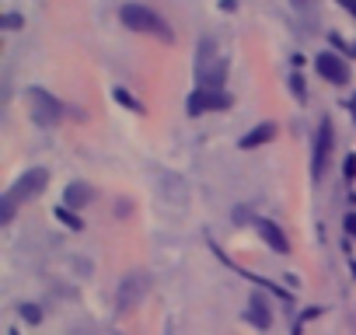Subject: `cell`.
Masks as SVG:
<instances>
[{"label": "cell", "mask_w": 356, "mask_h": 335, "mask_svg": "<svg viewBox=\"0 0 356 335\" xmlns=\"http://www.w3.org/2000/svg\"><path fill=\"white\" fill-rule=\"evenodd\" d=\"M196 81H200L203 91H224V81H227V60L217 56L213 39H203V42H200V53H196Z\"/></svg>", "instance_id": "1"}, {"label": "cell", "mask_w": 356, "mask_h": 335, "mask_svg": "<svg viewBox=\"0 0 356 335\" xmlns=\"http://www.w3.org/2000/svg\"><path fill=\"white\" fill-rule=\"evenodd\" d=\"M119 18H122V25L133 28V32H147V35H157V39L171 42L168 22H161V18H157L150 8H143V4H126V8L119 11Z\"/></svg>", "instance_id": "2"}, {"label": "cell", "mask_w": 356, "mask_h": 335, "mask_svg": "<svg viewBox=\"0 0 356 335\" xmlns=\"http://www.w3.org/2000/svg\"><path fill=\"white\" fill-rule=\"evenodd\" d=\"M29 108H32V119L39 126H56L63 119V101L56 95H49L46 88H29Z\"/></svg>", "instance_id": "3"}, {"label": "cell", "mask_w": 356, "mask_h": 335, "mask_svg": "<svg viewBox=\"0 0 356 335\" xmlns=\"http://www.w3.org/2000/svg\"><path fill=\"white\" fill-rule=\"evenodd\" d=\"M332 143H335V126H332V119H321L318 136H314V154H311V179H314V182L325 175V168H328Z\"/></svg>", "instance_id": "4"}, {"label": "cell", "mask_w": 356, "mask_h": 335, "mask_svg": "<svg viewBox=\"0 0 356 335\" xmlns=\"http://www.w3.org/2000/svg\"><path fill=\"white\" fill-rule=\"evenodd\" d=\"M49 175H46V168H29V172L8 189V199L11 203H25V199H35L42 189H46Z\"/></svg>", "instance_id": "5"}, {"label": "cell", "mask_w": 356, "mask_h": 335, "mask_svg": "<svg viewBox=\"0 0 356 335\" xmlns=\"http://www.w3.org/2000/svg\"><path fill=\"white\" fill-rule=\"evenodd\" d=\"M231 105H234V98H231L227 91H203V88H196V91L189 95V101H186L189 115H203V112H227Z\"/></svg>", "instance_id": "6"}, {"label": "cell", "mask_w": 356, "mask_h": 335, "mask_svg": "<svg viewBox=\"0 0 356 335\" xmlns=\"http://www.w3.org/2000/svg\"><path fill=\"white\" fill-rule=\"evenodd\" d=\"M143 293H147V276H143V272H129V276L119 283V290H115V304H119V311L136 307V304L143 300Z\"/></svg>", "instance_id": "7"}, {"label": "cell", "mask_w": 356, "mask_h": 335, "mask_svg": "<svg viewBox=\"0 0 356 335\" xmlns=\"http://www.w3.org/2000/svg\"><path fill=\"white\" fill-rule=\"evenodd\" d=\"M314 67H318V74H321L328 84H349V67H346L342 56H335V53H318Z\"/></svg>", "instance_id": "8"}, {"label": "cell", "mask_w": 356, "mask_h": 335, "mask_svg": "<svg viewBox=\"0 0 356 335\" xmlns=\"http://www.w3.org/2000/svg\"><path fill=\"white\" fill-rule=\"evenodd\" d=\"M255 227H259V234L266 238V245H269L273 252H280V255H286V252H290V241L283 238V231H280L273 220H266V217H255Z\"/></svg>", "instance_id": "9"}, {"label": "cell", "mask_w": 356, "mask_h": 335, "mask_svg": "<svg viewBox=\"0 0 356 335\" xmlns=\"http://www.w3.org/2000/svg\"><path fill=\"white\" fill-rule=\"evenodd\" d=\"M276 122H262V126H255V129H248L245 136H241V150H252V147H262V143H269V140H276Z\"/></svg>", "instance_id": "10"}, {"label": "cell", "mask_w": 356, "mask_h": 335, "mask_svg": "<svg viewBox=\"0 0 356 335\" xmlns=\"http://www.w3.org/2000/svg\"><path fill=\"white\" fill-rule=\"evenodd\" d=\"M245 321H252L255 328H269L273 325V314H269V307H266V297H252L248 300V311H245Z\"/></svg>", "instance_id": "11"}, {"label": "cell", "mask_w": 356, "mask_h": 335, "mask_svg": "<svg viewBox=\"0 0 356 335\" xmlns=\"http://www.w3.org/2000/svg\"><path fill=\"white\" fill-rule=\"evenodd\" d=\"M88 203H91V186L70 182V186L63 189V206H67V210H77V206H88Z\"/></svg>", "instance_id": "12"}, {"label": "cell", "mask_w": 356, "mask_h": 335, "mask_svg": "<svg viewBox=\"0 0 356 335\" xmlns=\"http://www.w3.org/2000/svg\"><path fill=\"white\" fill-rule=\"evenodd\" d=\"M56 220H63L70 231H81V227H84V224H81V217H77L74 210H67V206H56Z\"/></svg>", "instance_id": "13"}, {"label": "cell", "mask_w": 356, "mask_h": 335, "mask_svg": "<svg viewBox=\"0 0 356 335\" xmlns=\"http://www.w3.org/2000/svg\"><path fill=\"white\" fill-rule=\"evenodd\" d=\"M15 210H18V203H11L8 196H0V224H11L15 220Z\"/></svg>", "instance_id": "14"}, {"label": "cell", "mask_w": 356, "mask_h": 335, "mask_svg": "<svg viewBox=\"0 0 356 335\" xmlns=\"http://www.w3.org/2000/svg\"><path fill=\"white\" fill-rule=\"evenodd\" d=\"M22 318H25L29 325H39V321H42V311H39L35 304H22Z\"/></svg>", "instance_id": "15"}, {"label": "cell", "mask_w": 356, "mask_h": 335, "mask_svg": "<svg viewBox=\"0 0 356 335\" xmlns=\"http://www.w3.org/2000/svg\"><path fill=\"white\" fill-rule=\"evenodd\" d=\"M115 98H119V101H122V105H126V108H133V112H143V105H140V101H136V98H129V95H126V91H115Z\"/></svg>", "instance_id": "16"}, {"label": "cell", "mask_w": 356, "mask_h": 335, "mask_svg": "<svg viewBox=\"0 0 356 335\" xmlns=\"http://www.w3.org/2000/svg\"><path fill=\"white\" fill-rule=\"evenodd\" d=\"M342 175H346V179H356V154H349V157H346V168H342Z\"/></svg>", "instance_id": "17"}, {"label": "cell", "mask_w": 356, "mask_h": 335, "mask_svg": "<svg viewBox=\"0 0 356 335\" xmlns=\"http://www.w3.org/2000/svg\"><path fill=\"white\" fill-rule=\"evenodd\" d=\"M335 4H339L342 11H349V15L356 18V0H335Z\"/></svg>", "instance_id": "18"}, {"label": "cell", "mask_w": 356, "mask_h": 335, "mask_svg": "<svg viewBox=\"0 0 356 335\" xmlns=\"http://www.w3.org/2000/svg\"><path fill=\"white\" fill-rule=\"evenodd\" d=\"M4 28H22V18L18 15H4Z\"/></svg>", "instance_id": "19"}, {"label": "cell", "mask_w": 356, "mask_h": 335, "mask_svg": "<svg viewBox=\"0 0 356 335\" xmlns=\"http://www.w3.org/2000/svg\"><path fill=\"white\" fill-rule=\"evenodd\" d=\"M346 231L356 238V213H349V217H346Z\"/></svg>", "instance_id": "20"}, {"label": "cell", "mask_w": 356, "mask_h": 335, "mask_svg": "<svg viewBox=\"0 0 356 335\" xmlns=\"http://www.w3.org/2000/svg\"><path fill=\"white\" fill-rule=\"evenodd\" d=\"M353 122H356V98H353Z\"/></svg>", "instance_id": "21"}, {"label": "cell", "mask_w": 356, "mask_h": 335, "mask_svg": "<svg viewBox=\"0 0 356 335\" xmlns=\"http://www.w3.org/2000/svg\"><path fill=\"white\" fill-rule=\"evenodd\" d=\"M293 4H297V8H300V4H307V0H293Z\"/></svg>", "instance_id": "22"}, {"label": "cell", "mask_w": 356, "mask_h": 335, "mask_svg": "<svg viewBox=\"0 0 356 335\" xmlns=\"http://www.w3.org/2000/svg\"><path fill=\"white\" fill-rule=\"evenodd\" d=\"M353 56H356V46H353Z\"/></svg>", "instance_id": "23"}, {"label": "cell", "mask_w": 356, "mask_h": 335, "mask_svg": "<svg viewBox=\"0 0 356 335\" xmlns=\"http://www.w3.org/2000/svg\"><path fill=\"white\" fill-rule=\"evenodd\" d=\"M11 335H18V332H11Z\"/></svg>", "instance_id": "24"}]
</instances>
